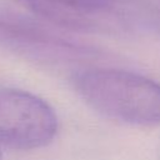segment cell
<instances>
[{
  "label": "cell",
  "mask_w": 160,
  "mask_h": 160,
  "mask_svg": "<svg viewBox=\"0 0 160 160\" xmlns=\"http://www.w3.org/2000/svg\"><path fill=\"white\" fill-rule=\"evenodd\" d=\"M75 86L85 102L104 116L140 126L160 124V85L145 76L92 69L80 72Z\"/></svg>",
  "instance_id": "1"
},
{
  "label": "cell",
  "mask_w": 160,
  "mask_h": 160,
  "mask_svg": "<svg viewBox=\"0 0 160 160\" xmlns=\"http://www.w3.org/2000/svg\"><path fill=\"white\" fill-rule=\"evenodd\" d=\"M58 131L54 110L40 98L16 89H0V144L31 150L48 145Z\"/></svg>",
  "instance_id": "2"
},
{
  "label": "cell",
  "mask_w": 160,
  "mask_h": 160,
  "mask_svg": "<svg viewBox=\"0 0 160 160\" xmlns=\"http://www.w3.org/2000/svg\"><path fill=\"white\" fill-rule=\"evenodd\" d=\"M41 16L66 26H89L109 9L106 0H22Z\"/></svg>",
  "instance_id": "3"
},
{
  "label": "cell",
  "mask_w": 160,
  "mask_h": 160,
  "mask_svg": "<svg viewBox=\"0 0 160 160\" xmlns=\"http://www.w3.org/2000/svg\"><path fill=\"white\" fill-rule=\"evenodd\" d=\"M0 160H2V155H1V151H0Z\"/></svg>",
  "instance_id": "4"
}]
</instances>
